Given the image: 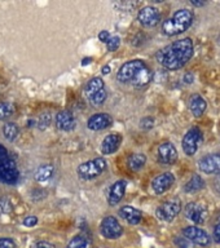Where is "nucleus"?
Instances as JSON below:
<instances>
[{"mask_svg":"<svg viewBox=\"0 0 220 248\" xmlns=\"http://www.w3.org/2000/svg\"><path fill=\"white\" fill-rule=\"evenodd\" d=\"M186 216L194 224L202 225L207 218V208L200 202H190L186 205Z\"/></svg>","mask_w":220,"mask_h":248,"instance_id":"obj_11","label":"nucleus"},{"mask_svg":"<svg viewBox=\"0 0 220 248\" xmlns=\"http://www.w3.org/2000/svg\"><path fill=\"white\" fill-rule=\"evenodd\" d=\"M193 56L192 39L184 38L171 43L157 53V60L167 70H179L189 61Z\"/></svg>","mask_w":220,"mask_h":248,"instance_id":"obj_1","label":"nucleus"},{"mask_svg":"<svg viewBox=\"0 0 220 248\" xmlns=\"http://www.w3.org/2000/svg\"><path fill=\"white\" fill-rule=\"evenodd\" d=\"M53 166L51 164H44V166H40L38 168V170L35 172V180L39 182H46L48 181L52 174H53Z\"/></svg>","mask_w":220,"mask_h":248,"instance_id":"obj_25","label":"nucleus"},{"mask_svg":"<svg viewBox=\"0 0 220 248\" xmlns=\"http://www.w3.org/2000/svg\"><path fill=\"white\" fill-rule=\"evenodd\" d=\"M122 142V136L119 133H112V135L106 136L101 143V153L104 155H110L116 153L120 146Z\"/></svg>","mask_w":220,"mask_h":248,"instance_id":"obj_18","label":"nucleus"},{"mask_svg":"<svg viewBox=\"0 0 220 248\" xmlns=\"http://www.w3.org/2000/svg\"><path fill=\"white\" fill-rule=\"evenodd\" d=\"M66 248H92V242L88 236L85 235H75L70 240Z\"/></svg>","mask_w":220,"mask_h":248,"instance_id":"obj_26","label":"nucleus"},{"mask_svg":"<svg viewBox=\"0 0 220 248\" xmlns=\"http://www.w3.org/2000/svg\"><path fill=\"white\" fill-rule=\"evenodd\" d=\"M56 127L65 132L74 129V127H75V119H74L73 114L68 111V110L58 112L57 115H56Z\"/></svg>","mask_w":220,"mask_h":248,"instance_id":"obj_19","label":"nucleus"},{"mask_svg":"<svg viewBox=\"0 0 220 248\" xmlns=\"http://www.w3.org/2000/svg\"><path fill=\"white\" fill-rule=\"evenodd\" d=\"M50 124H51V115L48 114V112H44V114H42L40 118H39L38 127L40 128V129H46V128L50 127Z\"/></svg>","mask_w":220,"mask_h":248,"instance_id":"obj_30","label":"nucleus"},{"mask_svg":"<svg viewBox=\"0 0 220 248\" xmlns=\"http://www.w3.org/2000/svg\"><path fill=\"white\" fill-rule=\"evenodd\" d=\"M203 187H205V181H203V178H202L201 176H198V174H193L189 181L186 184L184 191H186V193L193 194L200 191V190H202Z\"/></svg>","mask_w":220,"mask_h":248,"instance_id":"obj_23","label":"nucleus"},{"mask_svg":"<svg viewBox=\"0 0 220 248\" xmlns=\"http://www.w3.org/2000/svg\"><path fill=\"white\" fill-rule=\"evenodd\" d=\"M3 135L8 141H15L19 135V128L15 123H7L4 124L3 127Z\"/></svg>","mask_w":220,"mask_h":248,"instance_id":"obj_27","label":"nucleus"},{"mask_svg":"<svg viewBox=\"0 0 220 248\" xmlns=\"http://www.w3.org/2000/svg\"><path fill=\"white\" fill-rule=\"evenodd\" d=\"M183 235L186 239H188L192 243L201 246V247H206L210 244V236L209 234L203 230V229L198 228V226H186L183 229Z\"/></svg>","mask_w":220,"mask_h":248,"instance_id":"obj_10","label":"nucleus"},{"mask_svg":"<svg viewBox=\"0 0 220 248\" xmlns=\"http://www.w3.org/2000/svg\"><path fill=\"white\" fill-rule=\"evenodd\" d=\"M139 22L145 27H153L159 22L161 15L157 8L154 7H145L139 12L137 15Z\"/></svg>","mask_w":220,"mask_h":248,"instance_id":"obj_15","label":"nucleus"},{"mask_svg":"<svg viewBox=\"0 0 220 248\" xmlns=\"http://www.w3.org/2000/svg\"><path fill=\"white\" fill-rule=\"evenodd\" d=\"M119 36H116V35H114V36H110V39H109L108 43H106V46H108L109 52H116V50L119 48Z\"/></svg>","mask_w":220,"mask_h":248,"instance_id":"obj_29","label":"nucleus"},{"mask_svg":"<svg viewBox=\"0 0 220 248\" xmlns=\"http://www.w3.org/2000/svg\"><path fill=\"white\" fill-rule=\"evenodd\" d=\"M174 174L171 173V172H165V173H161L159 176L153 178V181H152V189H153V191L155 194H163L166 193L167 190L174 185Z\"/></svg>","mask_w":220,"mask_h":248,"instance_id":"obj_14","label":"nucleus"},{"mask_svg":"<svg viewBox=\"0 0 220 248\" xmlns=\"http://www.w3.org/2000/svg\"><path fill=\"white\" fill-rule=\"evenodd\" d=\"M200 170L206 174L220 173V154L206 155L198 162Z\"/></svg>","mask_w":220,"mask_h":248,"instance_id":"obj_13","label":"nucleus"},{"mask_svg":"<svg viewBox=\"0 0 220 248\" xmlns=\"http://www.w3.org/2000/svg\"><path fill=\"white\" fill-rule=\"evenodd\" d=\"M15 112V106L9 102H0V120L9 118Z\"/></svg>","mask_w":220,"mask_h":248,"instance_id":"obj_28","label":"nucleus"},{"mask_svg":"<svg viewBox=\"0 0 220 248\" xmlns=\"http://www.w3.org/2000/svg\"><path fill=\"white\" fill-rule=\"evenodd\" d=\"M18 176L19 172L15 160L11 158L7 149L0 143V181L4 184H15L18 180Z\"/></svg>","mask_w":220,"mask_h":248,"instance_id":"obj_3","label":"nucleus"},{"mask_svg":"<svg viewBox=\"0 0 220 248\" xmlns=\"http://www.w3.org/2000/svg\"><path fill=\"white\" fill-rule=\"evenodd\" d=\"M157 158L158 162L163 166H171L178 160V150L174 143L163 142L158 146L157 150Z\"/></svg>","mask_w":220,"mask_h":248,"instance_id":"obj_12","label":"nucleus"},{"mask_svg":"<svg viewBox=\"0 0 220 248\" xmlns=\"http://www.w3.org/2000/svg\"><path fill=\"white\" fill-rule=\"evenodd\" d=\"M214 239L215 242L220 243V222L215 225V228H214Z\"/></svg>","mask_w":220,"mask_h":248,"instance_id":"obj_36","label":"nucleus"},{"mask_svg":"<svg viewBox=\"0 0 220 248\" xmlns=\"http://www.w3.org/2000/svg\"><path fill=\"white\" fill-rule=\"evenodd\" d=\"M109 73H110V66H104V67H102V74H104V75H108Z\"/></svg>","mask_w":220,"mask_h":248,"instance_id":"obj_39","label":"nucleus"},{"mask_svg":"<svg viewBox=\"0 0 220 248\" xmlns=\"http://www.w3.org/2000/svg\"><path fill=\"white\" fill-rule=\"evenodd\" d=\"M153 125H154V119L151 118V116L144 118V119H141V122H140V127L143 128V129H151Z\"/></svg>","mask_w":220,"mask_h":248,"instance_id":"obj_31","label":"nucleus"},{"mask_svg":"<svg viewBox=\"0 0 220 248\" xmlns=\"http://www.w3.org/2000/svg\"><path fill=\"white\" fill-rule=\"evenodd\" d=\"M147 163V156L144 154H132L128 156V168L132 170H140Z\"/></svg>","mask_w":220,"mask_h":248,"instance_id":"obj_24","label":"nucleus"},{"mask_svg":"<svg viewBox=\"0 0 220 248\" xmlns=\"http://www.w3.org/2000/svg\"><path fill=\"white\" fill-rule=\"evenodd\" d=\"M202 141V132L198 127L190 128L183 137V150L188 156H193Z\"/></svg>","mask_w":220,"mask_h":248,"instance_id":"obj_8","label":"nucleus"},{"mask_svg":"<svg viewBox=\"0 0 220 248\" xmlns=\"http://www.w3.org/2000/svg\"><path fill=\"white\" fill-rule=\"evenodd\" d=\"M113 123V118L106 112H97L87 120V127L91 131H101L110 127Z\"/></svg>","mask_w":220,"mask_h":248,"instance_id":"obj_16","label":"nucleus"},{"mask_svg":"<svg viewBox=\"0 0 220 248\" xmlns=\"http://www.w3.org/2000/svg\"><path fill=\"white\" fill-rule=\"evenodd\" d=\"M206 101L203 100V97L201 94H198V93H194L192 94L189 98V108L192 114L194 116H201L206 110Z\"/></svg>","mask_w":220,"mask_h":248,"instance_id":"obj_21","label":"nucleus"},{"mask_svg":"<svg viewBox=\"0 0 220 248\" xmlns=\"http://www.w3.org/2000/svg\"><path fill=\"white\" fill-rule=\"evenodd\" d=\"M106 168V160L104 158L91 159L88 162L82 163L78 167V174L83 180H93L99 177Z\"/></svg>","mask_w":220,"mask_h":248,"instance_id":"obj_5","label":"nucleus"},{"mask_svg":"<svg viewBox=\"0 0 220 248\" xmlns=\"http://www.w3.org/2000/svg\"><path fill=\"white\" fill-rule=\"evenodd\" d=\"M126 186H127V182L124 181V180H118V181H116L110 186L108 197L109 204L116 205L123 199V195L126 193Z\"/></svg>","mask_w":220,"mask_h":248,"instance_id":"obj_17","label":"nucleus"},{"mask_svg":"<svg viewBox=\"0 0 220 248\" xmlns=\"http://www.w3.org/2000/svg\"><path fill=\"white\" fill-rule=\"evenodd\" d=\"M101 235L106 239H117L123 234V228L114 216L105 217L100 226Z\"/></svg>","mask_w":220,"mask_h":248,"instance_id":"obj_9","label":"nucleus"},{"mask_svg":"<svg viewBox=\"0 0 220 248\" xmlns=\"http://www.w3.org/2000/svg\"><path fill=\"white\" fill-rule=\"evenodd\" d=\"M180 211H182V201L178 197H174L159 205L155 211V215L159 220L171 222L180 213Z\"/></svg>","mask_w":220,"mask_h":248,"instance_id":"obj_6","label":"nucleus"},{"mask_svg":"<svg viewBox=\"0 0 220 248\" xmlns=\"http://www.w3.org/2000/svg\"><path fill=\"white\" fill-rule=\"evenodd\" d=\"M193 19V12L189 9H179L171 16L170 18L163 22L162 30L167 36H175V35L182 34L188 30L192 26Z\"/></svg>","mask_w":220,"mask_h":248,"instance_id":"obj_2","label":"nucleus"},{"mask_svg":"<svg viewBox=\"0 0 220 248\" xmlns=\"http://www.w3.org/2000/svg\"><path fill=\"white\" fill-rule=\"evenodd\" d=\"M119 216L131 225L140 224V221L143 218L141 212L137 208H135V207H132V205H123L119 209Z\"/></svg>","mask_w":220,"mask_h":248,"instance_id":"obj_20","label":"nucleus"},{"mask_svg":"<svg viewBox=\"0 0 220 248\" xmlns=\"http://www.w3.org/2000/svg\"><path fill=\"white\" fill-rule=\"evenodd\" d=\"M110 36H112V35L109 34V31H106V30L101 31L100 34H99V39H100L101 42H104V43H108V40L110 39Z\"/></svg>","mask_w":220,"mask_h":248,"instance_id":"obj_35","label":"nucleus"},{"mask_svg":"<svg viewBox=\"0 0 220 248\" xmlns=\"http://www.w3.org/2000/svg\"><path fill=\"white\" fill-rule=\"evenodd\" d=\"M152 77H153V74H152L151 69L145 65L143 69L140 70L139 74L136 75V78L132 81V84L136 85V87H145V85L151 83Z\"/></svg>","mask_w":220,"mask_h":248,"instance_id":"obj_22","label":"nucleus"},{"mask_svg":"<svg viewBox=\"0 0 220 248\" xmlns=\"http://www.w3.org/2000/svg\"><path fill=\"white\" fill-rule=\"evenodd\" d=\"M23 226H27V228H33L35 225L38 224V218L35 216H27L25 220H23Z\"/></svg>","mask_w":220,"mask_h":248,"instance_id":"obj_33","label":"nucleus"},{"mask_svg":"<svg viewBox=\"0 0 220 248\" xmlns=\"http://www.w3.org/2000/svg\"><path fill=\"white\" fill-rule=\"evenodd\" d=\"M31 248H54V246L50 242H46V240H39V242H35Z\"/></svg>","mask_w":220,"mask_h":248,"instance_id":"obj_34","label":"nucleus"},{"mask_svg":"<svg viewBox=\"0 0 220 248\" xmlns=\"http://www.w3.org/2000/svg\"><path fill=\"white\" fill-rule=\"evenodd\" d=\"M184 81H186V83H188V84L193 83V74L192 73L186 74V77H184Z\"/></svg>","mask_w":220,"mask_h":248,"instance_id":"obj_38","label":"nucleus"},{"mask_svg":"<svg viewBox=\"0 0 220 248\" xmlns=\"http://www.w3.org/2000/svg\"><path fill=\"white\" fill-rule=\"evenodd\" d=\"M85 94L87 100L93 105V106H100L106 101V91H105L104 80L101 78H92L91 80L85 84Z\"/></svg>","mask_w":220,"mask_h":248,"instance_id":"obj_4","label":"nucleus"},{"mask_svg":"<svg viewBox=\"0 0 220 248\" xmlns=\"http://www.w3.org/2000/svg\"><path fill=\"white\" fill-rule=\"evenodd\" d=\"M89 62H91V58H83V61H82V65H88Z\"/></svg>","mask_w":220,"mask_h":248,"instance_id":"obj_41","label":"nucleus"},{"mask_svg":"<svg viewBox=\"0 0 220 248\" xmlns=\"http://www.w3.org/2000/svg\"><path fill=\"white\" fill-rule=\"evenodd\" d=\"M192 4H193L194 7H203L205 5V1H192Z\"/></svg>","mask_w":220,"mask_h":248,"instance_id":"obj_40","label":"nucleus"},{"mask_svg":"<svg viewBox=\"0 0 220 248\" xmlns=\"http://www.w3.org/2000/svg\"><path fill=\"white\" fill-rule=\"evenodd\" d=\"M145 63L141 60H132L126 62L124 65L120 66V69L117 73V79L120 83H132L139 71L143 69Z\"/></svg>","mask_w":220,"mask_h":248,"instance_id":"obj_7","label":"nucleus"},{"mask_svg":"<svg viewBox=\"0 0 220 248\" xmlns=\"http://www.w3.org/2000/svg\"><path fill=\"white\" fill-rule=\"evenodd\" d=\"M0 248H16V243L11 238H0Z\"/></svg>","mask_w":220,"mask_h":248,"instance_id":"obj_32","label":"nucleus"},{"mask_svg":"<svg viewBox=\"0 0 220 248\" xmlns=\"http://www.w3.org/2000/svg\"><path fill=\"white\" fill-rule=\"evenodd\" d=\"M214 187H215V190L220 194V173L218 174L217 177H215V180H214Z\"/></svg>","mask_w":220,"mask_h":248,"instance_id":"obj_37","label":"nucleus"}]
</instances>
